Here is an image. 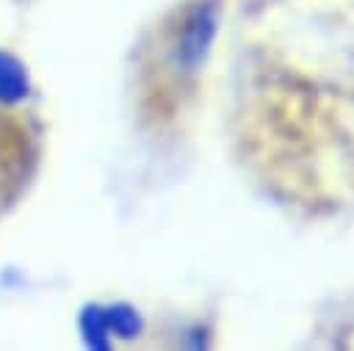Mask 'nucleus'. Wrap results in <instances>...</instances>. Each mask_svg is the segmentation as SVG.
<instances>
[{
	"instance_id": "obj_1",
	"label": "nucleus",
	"mask_w": 354,
	"mask_h": 351,
	"mask_svg": "<svg viewBox=\"0 0 354 351\" xmlns=\"http://www.w3.org/2000/svg\"><path fill=\"white\" fill-rule=\"evenodd\" d=\"M216 6L213 3H196L185 11V17L177 25L174 44H171V61L183 72H196L210 50V41L216 36Z\"/></svg>"
},
{
	"instance_id": "obj_2",
	"label": "nucleus",
	"mask_w": 354,
	"mask_h": 351,
	"mask_svg": "<svg viewBox=\"0 0 354 351\" xmlns=\"http://www.w3.org/2000/svg\"><path fill=\"white\" fill-rule=\"evenodd\" d=\"M25 91V77H22V69L0 55V99H11V97H19Z\"/></svg>"
}]
</instances>
